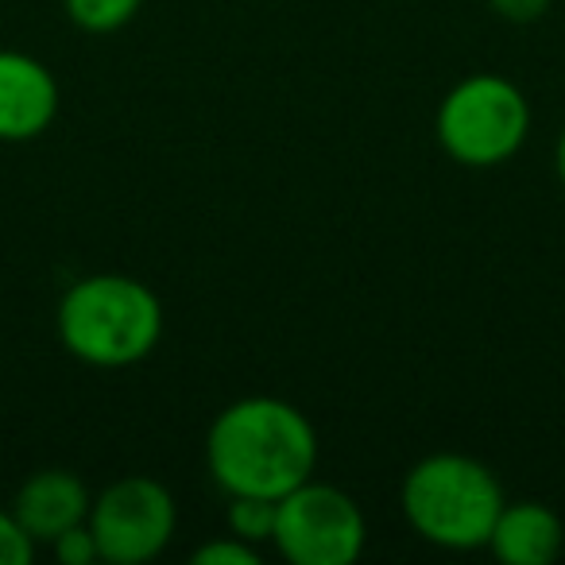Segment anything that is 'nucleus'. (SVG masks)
I'll return each mask as SVG.
<instances>
[{
  "instance_id": "1",
  "label": "nucleus",
  "mask_w": 565,
  "mask_h": 565,
  "mask_svg": "<svg viewBox=\"0 0 565 565\" xmlns=\"http://www.w3.org/2000/svg\"><path fill=\"white\" fill-rule=\"evenodd\" d=\"M205 465L221 492L282 500L318 469V430L295 403L275 395L236 399L205 434Z\"/></svg>"
},
{
  "instance_id": "2",
  "label": "nucleus",
  "mask_w": 565,
  "mask_h": 565,
  "mask_svg": "<svg viewBox=\"0 0 565 565\" xmlns=\"http://www.w3.org/2000/svg\"><path fill=\"white\" fill-rule=\"evenodd\" d=\"M159 338L163 302L132 275H86L58 302V341L89 369H132L156 353Z\"/></svg>"
},
{
  "instance_id": "3",
  "label": "nucleus",
  "mask_w": 565,
  "mask_h": 565,
  "mask_svg": "<svg viewBox=\"0 0 565 565\" xmlns=\"http://www.w3.org/2000/svg\"><path fill=\"white\" fill-rule=\"evenodd\" d=\"M403 515L418 539L441 550H484L500 519L503 484L469 454H430L403 480Z\"/></svg>"
},
{
  "instance_id": "4",
  "label": "nucleus",
  "mask_w": 565,
  "mask_h": 565,
  "mask_svg": "<svg viewBox=\"0 0 565 565\" xmlns=\"http://www.w3.org/2000/svg\"><path fill=\"white\" fill-rule=\"evenodd\" d=\"M438 143L461 167H500L526 143L531 132V102L511 78L500 74H469L457 82L438 105L434 120Z\"/></svg>"
},
{
  "instance_id": "5",
  "label": "nucleus",
  "mask_w": 565,
  "mask_h": 565,
  "mask_svg": "<svg viewBox=\"0 0 565 565\" xmlns=\"http://www.w3.org/2000/svg\"><path fill=\"white\" fill-rule=\"evenodd\" d=\"M364 511L341 488L310 477L279 500L271 546L291 565H353L364 554Z\"/></svg>"
},
{
  "instance_id": "6",
  "label": "nucleus",
  "mask_w": 565,
  "mask_h": 565,
  "mask_svg": "<svg viewBox=\"0 0 565 565\" xmlns=\"http://www.w3.org/2000/svg\"><path fill=\"white\" fill-rule=\"evenodd\" d=\"M89 531H94L97 554L113 565H143L159 557L174 539L179 511L174 495L151 477L113 480L94 503H89Z\"/></svg>"
},
{
  "instance_id": "7",
  "label": "nucleus",
  "mask_w": 565,
  "mask_h": 565,
  "mask_svg": "<svg viewBox=\"0 0 565 565\" xmlns=\"http://www.w3.org/2000/svg\"><path fill=\"white\" fill-rule=\"evenodd\" d=\"M58 117V82L40 58L0 51V143H28Z\"/></svg>"
},
{
  "instance_id": "8",
  "label": "nucleus",
  "mask_w": 565,
  "mask_h": 565,
  "mask_svg": "<svg viewBox=\"0 0 565 565\" xmlns=\"http://www.w3.org/2000/svg\"><path fill=\"white\" fill-rule=\"evenodd\" d=\"M89 503H94V495L78 472L43 469L20 484L17 500H12V515L35 546H51L63 531L86 523Z\"/></svg>"
},
{
  "instance_id": "9",
  "label": "nucleus",
  "mask_w": 565,
  "mask_h": 565,
  "mask_svg": "<svg viewBox=\"0 0 565 565\" xmlns=\"http://www.w3.org/2000/svg\"><path fill=\"white\" fill-rule=\"evenodd\" d=\"M565 546V526L554 508L539 500H515L503 503L500 519L492 526V550L508 565H550Z\"/></svg>"
},
{
  "instance_id": "10",
  "label": "nucleus",
  "mask_w": 565,
  "mask_h": 565,
  "mask_svg": "<svg viewBox=\"0 0 565 565\" xmlns=\"http://www.w3.org/2000/svg\"><path fill=\"white\" fill-rule=\"evenodd\" d=\"M66 17L74 28L94 35L120 32L125 24H132L136 12L143 9V0H63Z\"/></svg>"
},
{
  "instance_id": "11",
  "label": "nucleus",
  "mask_w": 565,
  "mask_h": 565,
  "mask_svg": "<svg viewBox=\"0 0 565 565\" xmlns=\"http://www.w3.org/2000/svg\"><path fill=\"white\" fill-rule=\"evenodd\" d=\"M275 515H279V500H267V495H228V534L244 542H271L275 534Z\"/></svg>"
},
{
  "instance_id": "12",
  "label": "nucleus",
  "mask_w": 565,
  "mask_h": 565,
  "mask_svg": "<svg viewBox=\"0 0 565 565\" xmlns=\"http://www.w3.org/2000/svg\"><path fill=\"white\" fill-rule=\"evenodd\" d=\"M194 562L198 565H259L264 557H259L256 542H244V539H236V534H228V539L202 542V546L194 550Z\"/></svg>"
},
{
  "instance_id": "13",
  "label": "nucleus",
  "mask_w": 565,
  "mask_h": 565,
  "mask_svg": "<svg viewBox=\"0 0 565 565\" xmlns=\"http://www.w3.org/2000/svg\"><path fill=\"white\" fill-rule=\"evenodd\" d=\"M51 554H55L58 565H94L97 557V542H94V531L89 523H78L71 531H63L55 542H51Z\"/></svg>"
},
{
  "instance_id": "14",
  "label": "nucleus",
  "mask_w": 565,
  "mask_h": 565,
  "mask_svg": "<svg viewBox=\"0 0 565 565\" xmlns=\"http://www.w3.org/2000/svg\"><path fill=\"white\" fill-rule=\"evenodd\" d=\"M35 557V542L17 523L12 511L0 508V565H28Z\"/></svg>"
},
{
  "instance_id": "15",
  "label": "nucleus",
  "mask_w": 565,
  "mask_h": 565,
  "mask_svg": "<svg viewBox=\"0 0 565 565\" xmlns=\"http://www.w3.org/2000/svg\"><path fill=\"white\" fill-rule=\"evenodd\" d=\"M554 0H488V9L508 24H534L550 12Z\"/></svg>"
},
{
  "instance_id": "16",
  "label": "nucleus",
  "mask_w": 565,
  "mask_h": 565,
  "mask_svg": "<svg viewBox=\"0 0 565 565\" xmlns=\"http://www.w3.org/2000/svg\"><path fill=\"white\" fill-rule=\"evenodd\" d=\"M554 167H557V179H562V186H565V128H562V136H557V148H554Z\"/></svg>"
}]
</instances>
